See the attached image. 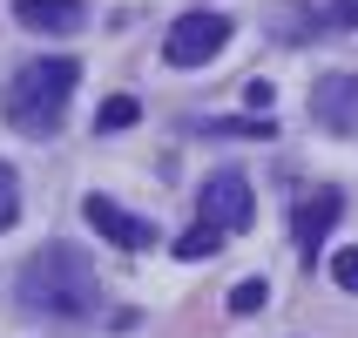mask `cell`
<instances>
[{
	"mask_svg": "<svg viewBox=\"0 0 358 338\" xmlns=\"http://www.w3.org/2000/svg\"><path fill=\"white\" fill-rule=\"evenodd\" d=\"M318 20H324V27H358V0H324Z\"/></svg>",
	"mask_w": 358,
	"mask_h": 338,
	"instance_id": "obj_13",
	"label": "cell"
},
{
	"mask_svg": "<svg viewBox=\"0 0 358 338\" xmlns=\"http://www.w3.org/2000/svg\"><path fill=\"white\" fill-rule=\"evenodd\" d=\"M20 304L34 318H55V325H81L101 311V278L81 244H41L27 271H20Z\"/></svg>",
	"mask_w": 358,
	"mask_h": 338,
	"instance_id": "obj_1",
	"label": "cell"
},
{
	"mask_svg": "<svg viewBox=\"0 0 358 338\" xmlns=\"http://www.w3.org/2000/svg\"><path fill=\"white\" fill-rule=\"evenodd\" d=\"M311 122L338 129V136H358V75H324L311 88Z\"/></svg>",
	"mask_w": 358,
	"mask_h": 338,
	"instance_id": "obj_6",
	"label": "cell"
},
{
	"mask_svg": "<svg viewBox=\"0 0 358 338\" xmlns=\"http://www.w3.org/2000/svg\"><path fill=\"white\" fill-rule=\"evenodd\" d=\"M264 298H271V284H264V278H243L237 291H230V311H237V318H250V311H264Z\"/></svg>",
	"mask_w": 358,
	"mask_h": 338,
	"instance_id": "obj_11",
	"label": "cell"
},
{
	"mask_svg": "<svg viewBox=\"0 0 358 338\" xmlns=\"http://www.w3.org/2000/svg\"><path fill=\"white\" fill-rule=\"evenodd\" d=\"M20 223V183H14V169L0 162V230H14Z\"/></svg>",
	"mask_w": 358,
	"mask_h": 338,
	"instance_id": "obj_12",
	"label": "cell"
},
{
	"mask_svg": "<svg viewBox=\"0 0 358 338\" xmlns=\"http://www.w3.org/2000/svg\"><path fill=\"white\" fill-rule=\"evenodd\" d=\"M243 101H250V108H257V115H264V108L278 101V88H271V81H250V88H243Z\"/></svg>",
	"mask_w": 358,
	"mask_h": 338,
	"instance_id": "obj_15",
	"label": "cell"
},
{
	"mask_svg": "<svg viewBox=\"0 0 358 338\" xmlns=\"http://www.w3.org/2000/svg\"><path fill=\"white\" fill-rule=\"evenodd\" d=\"M81 68L68 55H41L27 61L14 81H7V95H0V108H7V129L27 142H48L61 129V115H68V95H75Z\"/></svg>",
	"mask_w": 358,
	"mask_h": 338,
	"instance_id": "obj_2",
	"label": "cell"
},
{
	"mask_svg": "<svg viewBox=\"0 0 358 338\" xmlns=\"http://www.w3.org/2000/svg\"><path fill=\"white\" fill-rule=\"evenodd\" d=\"M338 210H345V197L331 190V183H324V190H304V197H298V251H304V258H318V244L331 237Z\"/></svg>",
	"mask_w": 358,
	"mask_h": 338,
	"instance_id": "obj_7",
	"label": "cell"
},
{
	"mask_svg": "<svg viewBox=\"0 0 358 338\" xmlns=\"http://www.w3.org/2000/svg\"><path fill=\"white\" fill-rule=\"evenodd\" d=\"M14 20L34 27V34H81L88 27V7L81 0H14Z\"/></svg>",
	"mask_w": 358,
	"mask_h": 338,
	"instance_id": "obj_8",
	"label": "cell"
},
{
	"mask_svg": "<svg viewBox=\"0 0 358 338\" xmlns=\"http://www.w3.org/2000/svg\"><path fill=\"white\" fill-rule=\"evenodd\" d=\"M136 115H142L136 95H108V101L95 108V129H108V136H115V129H136Z\"/></svg>",
	"mask_w": 358,
	"mask_h": 338,
	"instance_id": "obj_10",
	"label": "cell"
},
{
	"mask_svg": "<svg viewBox=\"0 0 358 338\" xmlns=\"http://www.w3.org/2000/svg\"><path fill=\"white\" fill-rule=\"evenodd\" d=\"M81 217L95 223L115 251H149V244H156V223L136 217V210H122V203H108V197H88V203H81Z\"/></svg>",
	"mask_w": 358,
	"mask_h": 338,
	"instance_id": "obj_5",
	"label": "cell"
},
{
	"mask_svg": "<svg viewBox=\"0 0 358 338\" xmlns=\"http://www.w3.org/2000/svg\"><path fill=\"white\" fill-rule=\"evenodd\" d=\"M223 48H230V14H210V7L176 14V20H169V34H162L169 68H203V61H217Z\"/></svg>",
	"mask_w": 358,
	"mask_h": 338,
	"instance_id": "obj_3",
	"label": "cell"
},
{
	"mask_svg": "<svg viewBox=\"0 0 358 338\" xmlns=\"http://www.w3.org/2000/svg\"><path fill=\"white\" fill-rule=\"evenodd\" d=\"M196 210H203L210 223H223L230 237H243V230H250V217H257V203H250V183H243V169H217V176L203 183Z\"/></svg>",
	"mask_w": 358,
	"mask_h": 338,
	"instance_id": "obj_4",
	"label": "cell"
},
{
	"mask_svg": "<svg viewBox=\"0 0 358 338\" xmlns=\"http://www.w3.org/2000/svg\"><path fill=\"white\" fill-rule=\"evenodd\" d=\"M223 237H230V230L203 217L196 230H182V237H176V258H182V264H196V258H217V251H223Z\"/></svg>",
	"mask_w": 358,
	"mask_h": 338,
	"instance_id": "obj_9",
	"label": "cell"
},
{
	"mask_svg": "<svg viewBox=\"0 0 358 338\" xmlns=\"http://www.w3.org/2000/svg\"><path fill=\"white\" fill-rule=\"evenodd\" d=\"M331 278H338V291H358V251H338L331 258Z\"/></svg>",
	"mask_w": 358,
	"mask_h": 338,
	"instance_id": "obj_14",
	"label": "cell"
}]
</instances>
